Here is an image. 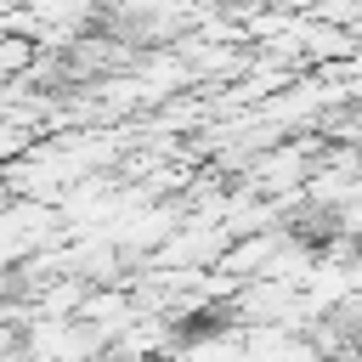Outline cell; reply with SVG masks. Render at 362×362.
<instances>
[{
	"instance_id": "cell-1",
	"label": "cell",
	"mask_w": 362,
	"mask_h": 362,
	"mask_svg": "<svg viewBox=\"0 0 362 362\" xmlns=\"http://www.w3.org/2000/svg\"><path fill=\"white\" fill-rule=\"evenodd\" d=\"M40 62V45L28 34H0V79H23Z\"/></svg>"
}]
</instances>
